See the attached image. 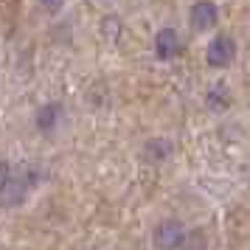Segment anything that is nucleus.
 I'll list each match as a JSON object with an SVG mask.
<instances>
[{"label": "nucleus", "mask_w": 250, "mask_h": 250, "mask_svg": "<svg viewBox=\"0 0 250 250\" xmlns=\"http://www.w3.org/2000/svg\"><path fill=\"white\" fill-rule=\"evenodd\" d=\"M171 155V146L169 141H163V138H155V141H149L146 149H144V158L152 160V163H160L163 158H169Z\"/></svg>", "instance_id": "7"}, {"label": "nucleus", "mask_w": 250, "mask_h": 250, "mask_svg": "<svg viewBox=\"0 0 250 250\" xmlns=\"http://www.w3.org/2000/svg\"><path fill=\"white\" fill-rule=\"evenodd\" d=\"M40 6H42V9H45L48 14H57V12H62L65 0H40Z\"/></svg>", "instance_id": "10"}, {"label": "nucleus", "mask_w": 250, "mask_h": 250, "mask_svg": "<svg viewBox=\"0 0 250 250\" xmlns=\"http://www.w3.org/2000/svg\"><path fill=\"white\" fill-rule=\"evenodd\" d=\"M186 236H188V230H186L183 222H177V219H163V222L155 228L152 242H155L158 248H183V245H186Z\"/></svg>", "instance_id": "3"}, {"label": "nucleus", "mask_w": 250, "mask_h": 250, "mask_svg": "<svg viewBox=\"0 0 250 250\" xmlns=\"http://www.w3.org/2000/svg\"><path fill=\"white\" fill-rule=\"evenodd\" d=\"M12 166L6 163V160H0V194L6 191V186H9V180H12Z\"/></svg>", "instance_id": "9"}, {"label": "nucleus", "mask_w": 250, "mask_h": 250, "mask_svg": "<svg viewBox=\"0 0 250 250\" xmlns=\"http://www.w3.org/2000/svg\"><path fill=\"white\" fill-rule=\"evenodd\" d=\"M188 20L197 31H205V28H214L216 20H219V9H216L214 0H197L191 6V14H188Z\"/></svg>", "instance_id": "4"}, {"label": "nucleus", "mask_w": 250, "mask_h": 250, "mask_svg": "<svg viewBox=\"0 0 250 250\" xmlns=\"http://www.w3.org/2000/svg\"><path fill=\"white\" fill-rule=\"evenodd\" d=\"M183 51V42L174 28H160L155 34V57L158 59H174Z\"/></svg>", "instance_id": "5"}, {"label": "nucleus", "mask_w": 250, "mask_h": 250, "mask_svg": "<svg viewBox=\"0 0 250 250\" xmlns=\"http://www.w3.org/2000/svg\"><path fill=\"white\" fill-rule=\"evenodd\" d=\"M233 57H236V42L228 34H216L205 48V62L211 68H228L233 62Z\"/></svg>", "instance_id": "2"}, {"label": "nucleus", "mask_w": 250, "mask_h": 250, "mask_svg": "<svg viewBox=\"0 0 250 250\" xmlns=\"http://www.w3.org/2000/svg\"><path fill=\"white\" fill-rule=\"evenodd\" d=\"M228 104H230V99H228V87L225 84L211 87V93H208V107H214V110H225Z\"/></svg>", "instance_id": "8"}, {"label": "nucleus", "mask_w": 250, "mask_h": 250, "mask_svg": "<svg viewBox=\"0 0 250 250\" xmlns=\"http://www.w3.org/2000/svg\"><path fill=\"white\" fill-rule=\"evenodd\" d=\"M37 180H40V171H37L31 163H25V166H20V169L12 174V180L6 186V191L0 194V200L6 205H20L25 197H28V191L37 186Z\"/></svg>", "instance_id": "1"}, {"label": "nucleus", "mask_w": 250, "mask_h": 250, "mask_svg": "<svg viewBox=\"0 0 250 250\" xmlns=\"http://www.w3.org/2000/svg\"><path fill=\"white\" fill-rule=\"evenodd\" d=\"M59 121H62V104L59 102H48V104H42V107L37 110L34 124H37L40 132H54Z\"/></svg>", "instance_id": "6"}]
</instances>
